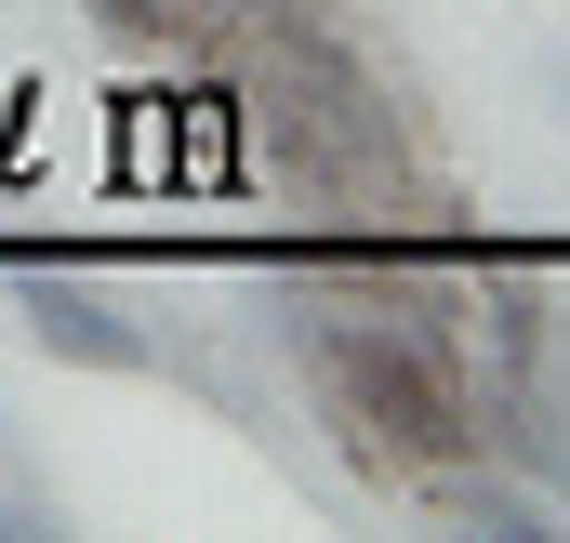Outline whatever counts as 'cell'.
<instances>
[{
	"label": "cell",
	"mask_w": 570,
	"mask_h": 543,
	"mask_svg": "<svg viewBox=\"0 0 570 543\" xmlns=\"http://www.w3.org/2000/svg\"><path fill=\"white\" fill-rule=\"evenodd\" d=\"M13 318H27V345H53V358H80V372H159L146 318H120L94 278H67V266H27V278H13Z\"/></svg>",
	"instance_id": "6da1fadb"
},
{
	"label": "cell",
	"mask_w": 570,
	"mask_h": 543,
	"mask_svg": "<svg viewBox=\"0 0 570 543\" xmlns=\"http://www.w3.org/2000/svg\"><path fill=\"white\" fill-rule=\"evenodd\" d=\"M412 491H425L438 517L491 531V543H558V504H544V491H531V477H518L504 451H464V464H425Z\"/></svg>",
	"instance_id": "7a4b0ae2"
},
{
	"label": "cell",
	"mask_w": 570,
	"mask_h": 543,
	"mask_svg": "<svg viewBox=\"0 0 570 543\" xmlns=\"http://www.w3.org/2000/svg\"><path fill=\"white\" fill-rule=\"evenodd\" d=\"M478 451H504L544 504H570V398L558 385H478Z\"/></svg>",
	"instance_id": "3957f363"
},
{
	"label": "cell",
	"mask_w": 570,
	"mask_h": 543,
	"mask_svg": "<svg viewBox=\"0 0 570 543\" xmlns=\"http://www.w3.org/2000/svg\"><path fill=\"white\" fill-rule=\"evenodd\" d=\"M226 120H239V93H213V80H199L146 159H159V172H186V186H226Z\"/></svg>",
	"instance_id": "277c9868"
},
{
	"label": "cell",
	"mask_w": 570,
	"mask_h": 543,
	"mask_svg": "<svg viewBox=\"0 0 570 543\" xmlns=\"http://www.w3.org/2000/svg\"><path fill=\"white\" fill-rule=\"evenodd\" d=\"M80 13H94L120 53H186V40H199V0H80Z\"/></svg>",
	"instance_id": "5b68a950"
}]
</instances>
